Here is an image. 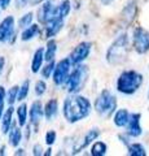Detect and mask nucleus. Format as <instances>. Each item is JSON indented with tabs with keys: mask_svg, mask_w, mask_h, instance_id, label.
<instances>
[{
	"mask_svg": "<svg viewBox=\"0 0 149 156\" xmlns=\"http://www.w3.org/2000/svg\"><path fill=\"white\" fill-rule=\"evenodd\" d=\"M64 116L69 122L74 124L76 121L83 120L87 117L91 112V103L88 101L87 98L80 96V95H73L69 96L68 99L64 101Z\"/></svg>",
	"mask_w": 149,
	"mask_h": 156,
	"instance_id": "f257e3e1",
	"label": "nucleus"
},
{
	"mask_svg": "<svg viewBox=\"0 0 149 156\" xmlns=\"http://www.w3.org/2000/svg\"><path fill=\"white\" fill-rule=\"evenodd\" d=\"M127 53H128V39L126 34H122L109 47L108 53H107V60L112 65L122 64L126 60Z\"/></svg>",
	"mask_w": 149,
	"mask_h": 156,
	"instance_id": "f03ea898",
	"label": "nucleus"
},
{
	"mask_svg": "<svg viewBox=\"0 0 149 156\" xmlns=\"http://www.w3.org/2000/svg\"><path fill=\"white\" fill-rule=\"evenodd\" d=\"M143 83V76L139 74L135 70H126L123 72L118 78L117 82V89L122 94L131 95L136 92L137 89Z\"/></svg>",
	"mask_w": 149,
	"mask_h": 156,
	"instance_id": "7ed1b4c3",
	"label": "nucleus"
},
{
	"mask_svg": "<svg viewBox=\"0 0 149 156\" xmlns=\"http://www.w3.org/2000/svg\"><path fill=\"white\" fill-rule=\"evenodd\" d=\"M115 107H117V100L115 96H113L108 90H104L101 94L97 96V99L95 101V109L99 115H101L104 117L112 116L114 112Z\"/></svg>",
	"mask_w": 149,
	"mask_h": 156,
	"instance_id": "20e7f679",
	"label": "nucleus"
},
{
	"mask_svg": "<svg viewBox=\"0 0 149 156\" xmlns=\"http://www.w3.org/2000/svg\"><path fill=\"white\" fill-rule=\"evenodd\" d=\"M87 74H88V69L86 65H78L76 68H74V70L70 73L68 81H66L68 91L71 92V94L78 92L83 87L86 80H87Z\"/></svg>",
	"mask_w": 149,
	"mask_h": 156,
	"instance_id": "39448f33",
	"label": "nucleus"
},
{
	"mask_svg": "<svg viewBox=\"0 0 149 156\" xmlns=\"http://www.w3.org/2000/svg\"><path fill=\"white\" fill-rule=\"evenodd\" d=\"M70 65H71V61L70 58H62V60L55 66V70H53V82L60 86V85H64L69 78V73H70Z\"/></svg>",
	"mask_w": 149,
	"mask_h": 156,
	"instance_id": "423d86ee",
	"label": "nucleus"
},
{
	"mask_svg": "<svg viewBox=\"0 0 149 156\" xmlns=\"http://www.w3.org/2000/svg\"><path fill=\"white\" fill-rule=\"evenodd\" d=\"M134 48L139 53H145L149 51V33L141 27L134 31Z\"/></svg>",
	"mask_w": 149,
	"mask_h": 156,
	"instance_id": "0eeeda50",
	"label": "nucleus"
},
{
	"mask_svg": "<svg viewBox=\"0 0 149 156\" xmlns=\"http://www.w3.org/2000/svg\"><path fill=\"white\" fill-rule=\"evenodd\" d=\"M60 2L59 0H47V2L43 4L39 9V21L43 22V23H47L52 17H55V13H56V9L59 7Z\"/></svg>",
	"mask_w": 149,
	"mask_h": 156,
	"instance_id": "6e6552de",
	"label": "nucleus"
},
{
	"mask_svg": "<svg viewBox=\"0 0 149 156\" xmlns=\"http://www.w3.org/2000/svg\"><path fill=\"white\" fill-rule=\"evenodd\" d=\"M91 52V44L88 42H82L78 46L74 48V51L71 52V55L69 56L71 64H80L83 60L88 57Z\"/></svg>",
	"mask_w": 149,
	"mask_h": 156,
	"instance_id": "1a4fd4ad",
	"label": "nucleus"
},
{
	"mask_svg": "<svg viewBox=\"0 0 149 156\" xmlns=\"http://www.w3.org/2000/svg\"><path fill=\"white\" fill-rule=\"evenodd\" d=\"M14 34V18L12 16L5 17L0 23V42H7Z\"/></svg>",
	"mask_w": 149,
	"mask_h": 156,
	"instance_id": "9d476101",
	"label": "nucleus"
},
{
	"mask_svg": "<svg viewBox=\"0 0 149 156\" xmlns=\"http://www.w3.org/2000/svg\"><path fill=\"white\" fill-rule=\"evenodd\" d=\"M128 130L127 133L131 136H139L141 134V126H140V113H132L130 115V120H128Z\"/></svg>",
	"mask_w": 149,
	"mask_h": 156,
	"instance_id": "9b49d317",
	"label": "nucleus"
},
{
	"mask_svg": "<svg viewBox=\"0 0 149 156\" xmlns=\"http://www.w3.org/2000/svg\"><path fill=\"white\" fill-rule=\"evenodd\" d=\"M43 115H44V109H43L40 101H34V103L31 104L30 113H29V116H30V122L34 126H38V124L40 122Z\"/></svg>",
	"mask_w": 149,
	"mask_h": 156,
	"instance_id": "f8f14e48",
	"label": "nucleus"
},
{
	"mask_svg": "<svg viewBox=\"0 0 149 156\" xmlns=\"http://www.w3.org/2000/svg\"><path fill=\"white\" fill-rule=\"evenodd\" d=\"M62 25H64V18H60V17L51 18L49 21L47 22V26H46V35L48 38L56 35V34L61 30Z\"/></svg>",
	"mask_w": 149,
	"mask_h": 156,
	"instance_id": "ddd939ff",
	"label": "nucleus"
},
{
	"mask_svg": "<svg viewBox=\"0 0 149 156\" xmlns=\"http://www.w3.org/2000/svg\"><path fill=\"white\" fill-rule=\"evenodd\" d=\"M99 134H100V131H99L97 129H92V130H90L88 133L84 135V138H83V140H82V143H79V144L74 148V154H78L80 150L86 148V147H87V146H88L91 142H92V140H95L96 138H97Z\"/></svg>",
	"mask_w": 149,
	"mask_h": 156,
	"instance_id": "4468645a",
	"label": "nucleus"
},
{
	"mask_svg": "<svg viewBox=\"0 0 149 156\" xmlns=\"http://www.w3.org/2000/svg\"><path fill=\"white\" fill-rule=\"evenodd\" d=\"M135 14H136V2L131 0L126 7H124L123 12H122V18L124 20L126 23L132 22V20L135 18Z\"/></svg>",
	"mask_w": 149,
	"mask_h": 156,
	"instance_id": "2eb2a0df",
	"label": "nucleus"
},
{
	"mask_svg": "<svg viewBox=\"0 0 149 156\" xmlns=\"http://www.w3.org/2000/svg\"><path fill=\"white\" fill-rule=\"evenodd\" d=\"M44 60V50L39 48L36 50L34 56H32V61H31V72L32 73H38L39 69L42 68V62Z\"/></svg>",
	"mask_w": 149,
	"mask_h": 156,
	"instance_id": "dca6fc26",
	"label": "nucleus"
},
{
	"mask_svg": "<svg viewBox=\"0 0 149 156\" xmlns=\"http://www.w3.org/2000/svg\"><path fill=\"white\" fill-rule=\"evenodd\" d=\"M130 120V113L127 112V109H119L114 116V124L122 128V126H126L128 124Z\"/></svg>",
	"mask_w": 149,
	"mask_h": 156,
	"instance_id": "f3484780",
	"label": "nucleus"
},
{
	"mask_svg": "<svg viewBox=\"0 0 149 156\" xmlns=\"http://www.w3.org/2000/svg\"><path fill=\"white\" fill-rule=\"evenodd\" d=\"M57 109H59V105H57V100L56 99H51L44 107V116L47 117V120H52L53 117L57 115Z\"/></svg>",
	"mask_w": 149,
	"mask_h": 156,
	"instance_id": "a211bd4d",
	"label": "nucleus"
},
{
	"mask_svg": "<svg viewBox=\"0 0 149 156\" xmlns=\"http://www.w3.org/2000/svg\"><path fill=\"white\" fill-rule=\"evenodd\" d=\"M70 2H68V0H64V2H61L59 4V7H57L56 9V13H55V17H60V18H65L68 14L70 13ZM53 18V17H52Z\"/></svg>",
	"mask_w": 149,
	"mask_h": 156,
	"instance_id": "6ab92c4d",
	"label": "nucleus"
},
{
	"mask_svg": "<svg viewBox=\"0 0 149 156\" xmlns=\"http://www.w3.org/2000/svg\"><path fill=\"white\" fill-rule=\"evenodd\" d=\"M22 139V133H21V129L14 126V128L9 131V144L13 146V147H17L20 144Z\"/></svg>",
	"mask_w": 149,
	"mask_h": 156,
	"instance_id": "aec40b11",
	"label": "nucleus"
},
{
	"mask_svg": "<svg viewBox=\"0 0 149 156\" xmlns=\"http://www.w3.org/2000/svg\"><path fill=\"white\" fill-rule=\"evenodd\" d=\"M56 51H57V42L55 39H49L47 43V50L44 53V58L47 61H52L55 58L56 55Z\"/></svg>",
	"mask_w": 149,
	"mask_h": 156,
	"instance_id": "412c9836",
	"label": "nucleus"
},
{
	"mask_svg": "<svg viewBox=\"0 0 149 156\" xmlns=\"http://www.w3.org/2000/svg\"><path fill=\"white\" fill-rule=\"evenodd\" d=\"M12 116H13V108H8V111L4 113L3 120H2V130L4 134H8L9 129H11V124H12Z\"/></svg>",
	"mask_w": 149,
	"mask_h": 156,
	"instance_id": "4be33fe9",
	"label": "nucleus"
},
{
	"mask_svg": "<svg viewBox=\"0 0 149 156\" xmlns=\"http://www.w3.org/2000/svg\"><path fill=\"white\" fill-rule=\"evenodd\" d=\"M39 33V26L38 25H30L29 27H26L23 30L22 35H21V39L22 41H29V39H32L36 34Z\"/></svg>",
	"mask_w": 149,
	"mask_h": 156,
	"instance_id": "5701e85b",
	"label": "nucleus"
},
{
	"mask_svg": "<svg viewBox=\"0 0 149 156\" xmlns=\"http://www.w3.org/2000/svg\"><path fill=\"white\" fill-rule=\"evenodd\" d=\"M107 154V144L104 142H95L91 147V155L93 156H104Z\"/></svg>",
	"mask_w": 149,
	"mask_h": 156,
	"instance_id": "b1692460",
	"label": "nucleus"
},
{
	"mask_svg": "<svg viewBox=\"0 0 149 156\" xmlns=\"http://www.w3.org/2000/svg\"><path fill=\"white\" fill-rule=\"evenodd\" d=\"M128 155L131 156H145L147 152L140 143H132L128 146Z\"/></svg>",
	"mask_w": 149,
	"mask_h": 156,
	"instance_id": "393cba45",
	"label": "nucleus"
},
{
	"mask_svg": "<svg viewBox=\"0 0 149 156\" xmlns=\"http://www.w3.org/2000/svg\"><path fill=\"white\" fill-rule=\"evenodd\" d=\"M17 117H18V124L23 126L26 124V119H27V107L26 104H21L17 108Z\"/></svg>",
	"mask_w": 149,
	"mask_h": 156,
	"instance_id": "a878e982",
	"label": "nucleus"
},
{
	"mask_svg": "<svg viewBox=\"0 0 149 156\" xmlns=\"http://www.w3.org/2000/svg\"><path fill=\"white\" fill-rule=\"evenodd\" d=\"M18 91H20V87L18 86H13L12 89H9L8 95H7V100H8V103L11 105L18 99Z\"/></svg>",
	"mask_w": 149,
	"mask_h": 156,
	"instance_id": "bb28decb",
	"label": "nucleus"
},
{
	"mask_svg": "<svg viewBox=\"0 0 149 156\" xmlns=\"http://www.w3.org/2000/svg\"><path fill=\"white\" fill-rule=\"evenodd\" d=\"M29 87H30V81H25L20 86V91H18V100H23L29 95Z\"/></svg>",
	"mask_w": 149,
	"mask_h": 156,
	"instance_id": "cd10ccee",
	"label": "nucleus"
},
{
	"mask_svg": "<svg viewBox=\"0 0 149 156\" xmlns=\"http://www.w3.org/2000/svg\"><path fill=\"white\" fill-rule=\"evenodd\" d=\"M31 21H32V13H27L25 16H22L18 21V26L22 27V29H26L31 25Z\"/></svg>",
	"mask_w": 149,
	"mask_h": 156,
	"instance_id": "c85d7f7f",
	"label": "nucleus"
},
{
	"mask_svg": "<svg viewBox=\"0 0 149 156\" xmlns=\"http://www.w3.org/2000/svg\"><path fill=\"white\" fill-rule=\"evenodd\" d=\"M55 70V62H53V60L52 61H48V64L43 68V70H42V74H43V77H46V78H48L51 76V73Z\"/></svg>",
	"mask_w": 149,
	"mask_h": 156,
	"instance_id": "c756f323",
	"label": "nucleus"
},
{
	"mask_svg": "<svg viewBox=\"0 0 149 156\" xmlns=\"http://www.w3.org/2000/svg\"><path fill=\"white\" fill-rule=\"evenodd\" d=\"M46 90H47V85L44 83V81H38L35 83V94L36 95L42 96L46 92Z\"/></svg>",
	"mask_w": 149,
	"mask_h": 156,
	"instance_id": "7c9ffc66",
	"label": "nucleus"
},
{
	"mask_svg": "<svg viewBox=\"0 0 149 156\" xmlns=\"http://www.w3.org/2000/svg\"><path fill=\"white\" fill-rule=\"evenodd\" d=\"M55 140H56V131L49 130V131H48V133L46 134V143H47L48 146H51V144L55 143Z\"/></svg>",
	"mask_w": 149,
	"mask_h": 156,
	"instance_id": "2f4dec72",
	"label": "nucleus"
},
{
	"mask_svg": "<svg viewBox=\"0 0 149 156\" xmlns=\"http://www.w3.org/2000/svg\"><path fill=\"white\" fill-rule=\"evenodd\" d=\"M5 90L4 87L0 86V119H2V115H3V111H4V100H5Z\"/></svg>",
	"mask_w": 149,
	"mask_h": 156,
	"instance_id": "473e14b6",
	"label": "nucleus"
},
{
	"mask_svg": "<svg viewBox=\"0 0 149 156\" xmlns=\"http://www.w3.org/2000/svg\"><path fill=\"white\" fill-rule=\"evenodd\" d=\"M29 2H30V0H16V5H17V8H25L29 4Z\"/></svg>",
	"mask_w": 149,
	"mask_h": 156,
	"instance_id": "72a5a7b5",
	"label": "nucleus"
},
{
	"mask_svg": "<svg viewBox=\"0 0 149 156\" xmlns=\"http://www.w3.org/2000/svg\"><path fill=\"white\" fill-rule=\"evenodd\" d=\"M34 155H42V146L40 144H36L34 146Z\"/></svg>",
	"mask_w": 149,
	"mask_h": 156,
	"instance_id": "f704fd0d",
	"label": "nucleus"
},
{
	"mask_svg": "<svg viewBox=\"0 0 149 156\" xmlns=\"http://www.w3.org/2000/svg\"><path fill=\"white\" fill-rule=\"evenodd\" d=\"M9 3H11V0H0V7L3 9H5L9 5Z\"/></svg>",
	"mask_w": 149,
	"mask_h": 156,
	"instance_id": "c9c22d12",
	"label": "nucleus"
},
{
	"mask_svg": "<svg viewBox=\"0 0 149 156\" xmlns=\"http://www.w3.org/2000/svg\"><path fill=\"white\" fill-rule=\"evenodd\" d=\"M4 62H5V60H4V57H0V74H2V72H3Z\"/></svg>",
	"mask_w": 149,
	"mask_h": 156,
	"instance_id": "e433bc0d",
	"label": "nucleus"
},
{
	"mask_svg": "<svg viewBox=\"0 0 149 156\" xmlns=\"http://www.w3.org/2000/svg\"><path fill=\"white\" fill-rule=\"evenodd\" d=\"M100 2H101L103 4H105V5H108V4H110L113 0H100Z\"/></svg>",
	"mask_w": 149,
	"mask_h": 156,
	"instance_id": "4c0bfd02",
	"label": "nucleus"
},
{
	"mask_svg": "<svg viewBox=\"0 0 149 156\" xmlns=\"http://www.w3.org/2000/svg\"><path fill=\"white\" fill-rule=\"evenodd\" d=\"M18 154H20V155H22V154H23V152H22V150H18L17 152H16V155H18Z\"/></svg>",
	"mask_w": 149,
	"mask_h": 156,
	"instance_id": "58836bf2",
	"label": "nucleus"
},
{
	"mask_svg": "<svg viewBox=\"0 0 149 156\" xmlns=\"http://www.w3.org/2000/svg\"><path fill=\"white\" fill-rule=\"evenodd\" d=\"M32 2H34V3H35V4H36V3H38V2H42V0H32Z\"/></svg>",
	"mask_w": 149,
	"mask_h": 156,
	"instance_id": "ea45409f",
	"label": "nucleus"
},
{
	"mask_svg": "<svg viewBox=\"0 0 149 156\" xmlns=\"http://www.w3.org/2000/svg\"><path fill=\"white\" fill-rule=\"evenodd\" d=\"M148 98H149V94H148Z\"/></svg>",
	"mask_w": 149,
	"mask_h": 156,
	"instance_id": "a19ab883",
	"label": "nucleus"
},
{
	"mask_svg": "<svg viewBox=\"0 0 149 156\" xmlns=\"http://www.w3.org/2000/svg\"><path fill=\"white\" fill-rule=\"evenodd\" d=\"M0 8H2V7H0Z\"/></svg>",
	"mask_w": 149,
	"mask_h": 156,
	"instance_id": "79ce46f5",
	"label": "nucleus"
}]
</instances>
